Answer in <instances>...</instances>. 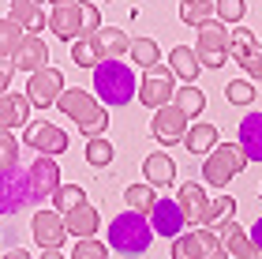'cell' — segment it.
Masks as SVG:
<instances>
[{
    "label": "cell",
    "mask_w": 262,
    "mask_h": 259,
    "mask_svg": "<svg viewBox=\"0 0 262 259\" xmlns=\"http://www.w3.org/2000/svg\"><path fill=\"white\" fill-rule=\"evenodd\" d=\"M142 176H146L150 188H165V184H176V162L169 154H161V150H154V154L142 158Z\"/></svg>",
    "instance_id": "ffe728a7"
},
{
    "label": "cell",
    "mask_w": 262,
    "mask_h": 259,
    "mask_svg": "<svg viewBox=\"0 0 262 259\" xmlns=\"http://www.w3.org/2000/svg\"><path fill=\"white\" fill-rule=\"evenodd\" d=\"M229 56H236V64H240L251 79H262V42L247 27H236L232 30V49H229Z\"/></svg>",
    "instance_id": "30bf717a"
},
{
    "label": "cell",
    "mask_w": 262,
    "mask_h": 259,
    "mask_svg": "<svg viewBox=\"0 0 262 259\" xmlns=\"http://www.w3.org/2000/svg\"><path fill=\"white\" fill-rule=\"evenodd\" d=\"M27 173H30V199H34V203L49 199L56 188H60V166H56V158L38 154V158H34V166H30Z\"/></svg>",
    "instance_id": "5bb4252c"
},
{
    "label": "cell",
    "mask_w": 262,
    "mask_h": 259,
    "mask_svg": "<svg viewBox=\"0 0 262 259\" xmlns=\"http://www.w3.org/2000/svg\"><path fill=\"white\" fill-rule=\"evenodd\" d=\"M109 244H113L120 255H142V252L154 244L150 218H146V214H135V210L116 214L113 226H109Z\"/></svg>",
    "instance_id": "3957f363"
},
{
    "label": "cell",
    "mask_w": 262,
    "mask_h": 259,
    "mask_svg": "<svg viewBox=\"0 0 262 259\" xmlns=\"http://www.w3.org/2000/svg\"><path fill=\"white\" fill-rule=\"evenodd\" d=\"M30 233H34V244H41V252L60 248V244L68 241L64 218L56 214V210H34V218H30Z\"/></svg>",
    "instance_id": "4fadbf2b"
},
{
    "label": "cell",
    "mask_w": 262,
    "mask_h": 259,
    "mask_svg": "<svg viewBox=\"0 0 262 259\" xmlns=\"http://www.w3.org/2000/svg\"><path fill=\"white\" fill-rule=\"evenodd\" d=\"M251 244H255V252L262 255V218H258L255 226H251Z\"/></svg>",
    "instance_id": "7bdbcfd3"
},
{
    "label": "cell",
    "mask_w": 262,
    "mask_h": 259,
    "mask_svg": "<svg viewBox=\"0 0 262 259\" xmlns=\"http://www.w3.org/2000/svg\"><path fill=\"white\" fill-rule=\"evenodd\" d=\"M68 87H64V72L60 68H41V72H34L27 79V98L34 109H49V105H56V98H60Z\"/></svg>",
    "instance_id": "52a82bcc"
},
{
    "label": "cell",
    "mask_w": 262,
    "mask_h": 259,
    "mask_svg": "<svg viewBox=\"0 0 262 259\" xmlns=\"http://www.w3.org/2000/svg\"><path fill=\"white\" fill-rule=\"evenodd\" d=\"M184 147L191 154H210L217 147V124H191L187 135H184Z\"/></svg>",
    "instance_id": "484cf974"
},
{
    "label": "cell",
    "mask_w": 262,
    "mask_h": 259,
    "mask_svg": "<svg viewBox=\"0 0 262 259\" xmlns=\"http://www.w3.org/2000/svg\"><path fill=\"white\" fill-rule=\"evenodd\" d=\"M98 30H101V11H98V4H86L82 8V38H90Z\"/></svg>",
    "instance_id": "60d3db41"
},
{
    "label": "cell",
    "mask_w": 262,
    "mask_h": 259,
    "mask_svg": "<svg viewBox=\"0 0 262 259\" xmlns=\"http://www.w3.org/2000/svg\"><path fill=\"white\" fill-rule=\"evenodd\" d=\"M11 72H15V64H11V61H0V94H8V83H11Z\"/></svg>",
    "instance_id": "b9f144b4"
},
{
    "label": "cell",
    "mask_w": 262,
    "mask_h": 259,
    "mask_svg": "<svg viewBox=\"0 0 262 259\" xmlns=\"http://www.w3.org/2000/svg\"><path fill=\"white\" fill-rule=\"evenodd\" d=\"M86 42L94 45L98 61H120V56L131 49V34H127V30H120V27H101L98 34H90Z\"/></svg>",
    "instance_id": "2e32d148"
},
{
    "label": "cell",
    "mask_w": 262,
    "mask_h": 259,
    "mask_svg": "<svg viewBox=\"0 0 262 259\" xmlns=\"http://www.w3.org/2000/svg\"><path fill=\"white\" fill-rule=\"evenodd\" d=\"M229 49H232V30L225 27V23L210 19V23H202V27H199V45H195L199 64H206V68H225Z\"/></svg>",
    "instance_id": "5b68a950"
},
{
    "label": "cell",
    "mask_w": 262,
    "mask_h": 259,
    "mask_svg": "<svg viewBox=\"0 0 262 259\" xmlns=\"http://www.w3.org/2000/svg\"><path fill=\"white\" fill-rule=\"evenodd\" d=\"M225 98H229L232 105H251L255 102V87L251 83H236V79H232V83L225 87Z\"/></svg>",
    "instance_id": "ab89813d"
},
{
    "label": "cell",
    "mask_w": 262,
    "mask_h": 259,
    "mask_svg": "<svg viewBox=\"0 0 262 259\" xmlns=\"http://www.w3.org/2000/svg\"><path fill=\"white\" fill-rule=\"evenodd\" d=\"M213 11H217V23H225V27H240V19L247 11V0H217Z\"/></svg>",
    "instance_id": "e575fe53"
},
{
    "label": "cell",
    "mask_w": 262,
    "mask_h": 259,
    "mask_svg": "<svg viewBox=\"0 0 262 259\" xmlns=\"http://www.w3.org/2000/svg\"><path fill=\"white\" fill-rule=\"evenodd\" d=\"M53 203H56V214H71V210H79V207H86V192H82L79 184H60L53 192Z\"/></svg>",
    "instance_id": "83f0119b"
},
{
    "label": "cell",
    "mask_w": 262,
    "mask_h": 259,
    "mask_svg": "<svg viewBox=\"0 0 262 259\" xmlns=\"http://www.w3.org/2000/svg\"><path fill=\"white\" fill-rule=\"evenodd\" d=\"M23 139H27L30 150H38V154H45V158L68 150V132L60 124H53V121H30L27 128H23Z\"/></svg>",
    "instance_id": "ba28073f"
},
{
    "label": "cell",
    "mask_w": 262,
    "mask_h": 259,
    "mask_svg": "<svg viewBox=\"0 0 262 259\" xmlns=\"http://www.w3.org/2000/svg\"><path fill=\"white\" fill-rule=\"evenodd\" d=\"M217 11H213V0H184L180 4V23H187V27H202V23H210Z\"/></svg>",
    "instance_id": "4dcf8cb0"
},
{
    "label": "cell",
    "mask_w": 262,
    "mask_h": 259,
    "mask_svg": "<svg viewBox=\"0 0 262 259\" xmlns=\"http://www.w3.org/2000/svg\"><path fill=\"white\" fill-rule=\"evenodd\" d=\"M172 105H176V109H180V113L187 116V121H191V116H199L202 109H206V94H202L199 87H191V83H187V87H180V90H176Z\"/></svg>",
    "instance_id": "f546056e"
},
{
    "label": "cell",
    "mask_w": 262,
    "mask_h": 259,
    "mask_svg": "<svg viewBox=\"0 0 262 259\" xmlns=\"http://www.w3.org/2000/svg\"><path fill=\"white\" fill-rule=\"evenodd\" d=\"M30 98L27 94H0V132L11 128H27L30 124Z\"/></svg>",
    "instance_id": "ac0fdd59"
},
{
    "label": "cell",
    "mask_w": 262,
    "mask_h": 259,
    "mask_svg": "<svg viewBox=\"0 0 262 259\" xmlns=\"http://www.w3.org/2000/svg\"><path fill=\"white\" fill-rule=\"evenodd\" d=\"M124 203H127V210H135V214H150L154 203H158V192H154L150 184H131L124 192Z\"/></svg>",
    "instance_id": "1f68e13d"
},
{
    "label": "cell",
    "mask_w": 262,
    "mask_h": 259,
    "mask_svg": "<svg viewBox=\"0 0 262 259\" xmlns=\"http://www.w3.org/2000/svg\"><path fill=\"white\" fill-rule=\"evenodd\" d=\"M187 116L176 109V105H165V109L154 113V139L158 143H180V139L187 135Z\"/></svg>",
    "instance_id": "e0dca14e"
},
{
    "label": "cell",
    "mask_w": 262,
    "mask_h": 259,
    "mask_svg": "<svg viewBox=\"0 0 262 259\" xmlns=\"http://www.w3.org/2000/svg\"><path fill=\"white\" fill-rule=\"evenodd\" d=\"M49 30L60 42H79L82 38V4H75V0H53Z\"/></svg>",
    "instance_id": "8fae6325"
},
{
    "label": "cell",
    "mask_w": 262,
    "mask_h": 259,
    "mask_svg": "<svg viewBox=\"0 0 262 259\" xmlns=\"http://www.w3.org/2000/svg\"><path fill=\"white\" fill-rule=\"evenodd\" d=\"M221 248L229 252V259H258L255 244H251V233H244L236 222L221 229Z\"/></svg>",
    "instance_id": "603a6c76"
},
{
    "label": "cell",
    "mask_w": 262,
    "mask_h": 259,
    "mask_svg": "<svg viewBox=\"0 0 262 259\" xmlns=\"http://www.w3.org/2000/svg\"><path fill=\"white\" fill-rule=\"evenodd\" d=\"M30 199V173L15 166L11 173H0V214H19Z\"/></svg>",
    "instance_id": "9c48e42d"
},
{
    "label": "cell",
    "mask_w": 262,
    "mask_h": 259,
    "mask_svg": "<svg viewBox=\"0 0 262 259\" xmlns=\"http://www.w3.org/2000/svg\"><path fill=\"white\" fill-rule=\"evenodd\" d=\"M71 259H109V244H101L98 237L79 241L75 248H71Z\"/></svg>",
    "instance_id": "74e56055"
},
{
    "label": "cell",
    "mask_w": 262,
    "mask_h": 259,
    "mask_svg": "<svg viewBox=\"0 0 262 259\" xmlns=\"http://www.w3.org/2000/svg\"><path fill=\"white\" fill-rule=\"evenodd\" d=\"M240 147H244V154L247 162H262V113H247L244 121H240Z\"/></svg>",
    "instance_id": "7402d4cb"
},
{
    "label": "cell",
    "mask_w": 262,
    "mask_h": 259,
    "mask_svg": "<svg viewBox=\"0 0 262 259\" xmlns=\"http://www.w3.org/2000/svg\"><path fill=\"white\" fill-rule=\"evenodd\" d=\"M38 4H45V0H38Z\"/></svg>",
    "instance_id": "7dc6e473"
},
{
    "label": "cell",
    "mask_w": 262,
    "mask_h": 259,
    "mask_svg": "<svg viewBox=\"0 0 262 259\" xmlns=\"http://www.w3.org/2000/svg\"><path fill=\"white\" fill-rule=\"evenodd\" d=\"M4 259H30V252L27 248H11V252H4Z\"/></svg>",
    "instance_id": "ee69618b"
},
{
    "label": "cell",
    "mask_w": 262,
    "mask_h": 259,
    "mask_svg": "<svg viewBox=\"0 0 262 259\" xmlns=\"http://www.w3.org/2000/svg\"><path fill=\"white\" fill-rule=\"evenodd\" d=\"M172 98H176V79L169 72V64L146 68L142 79H139V102L158 113V109H165V105H172Z\"/></svg>",
    "instance_id": "8992f818"
},
{
    "label": "cell",
    "mask_w": 262,
    "mask_h": 259,
    "mask_svg": "<svg viewBox=\"0 0 262 259\" xmlns=\"http://www.w3.org/2000/svg\"><path fill=\"white\" fill-rule=\"evenodd\" d=\"M11 64L19 68V72H41V68H49V45H45L38 34H27V42L19 45V53L11 56Z\"/></svg>",
    "instance_id": "d6986e66"
},
{
    "label": "cell",
    "mask_w": 262,
    "mask_h": 259,
    "mask_svg": "<svg viewBox=\"0 0 262 259\" xmlns=\"http://www.w3.org/2000/svg\"><path fill=\"white\" fill-rule=\"evenodd\" d=\"M258 259H262V255H258Z\"/></svg>",
    "instance_id": "c3c4849f"
},
{
    "label": "cell",
    "mask_w": 262,
    "mask_h": 259,
    "mask_svg": "<svg viewBox=\"0 0 262 259\" xmlns=\"http://www.w3.org/2000/svg\"><path fill=\"white\" fill-rule=\"evenodd\" d=\"M113 154H116V150H113V143H109V139H86V162H90V166H98V169H105V166H109V162H113Z\"/></svg>",
    "instance_id": "d590c367"
},
{
    "label": "cell",
    "mask_w": 262,
    "mask_h": 259,
    "mask_svg": "<svg viewBox=\"0 0 262 259\" xmlns=\"http://www.w3.org/2000/svg\"><path fill=\"white\" fill-rule=\"evenodd\" d=\"M172 259H206V248H202V241H199V229L180 233V237L172 241Z\"/></svg>",
    "instance_id": "836d02e7"
},
{
    "label": "cell",
    "mask_w": 262,
    "mask_h": 259,
    "mask_svg": "<svg viewBox=\"0 0 262 259\" xmlns=\"http://www.w3.org/2000/svg\"><path fill=\"white\" fill-rule=\"evenodd\" d=\"M244 169H247V154H244L240 143H217L206 154V162H202V176H206V184H213V188H225Z\"/></svg>",
    "instance_id": "277c9868"
},
{
    "label": "cell",
    "mask_w": 262,
    "mask_h": 259,
    "mask_svg": "<svg viewBox=\"0 0 262 259\" xmlns=\"http://www.w3.org/2000/svg\"><path fill=\"white\" fill-rule=\"evenodd\" d=\"M19 166V139L11 132H0V173H11Z\"/></svg>",
    "instance_id": "8d00e7d4"
},
{
    "label": "cell",
    "mask_w": 262,
    "mask_h": 259,
    "mask_svg": "<svg viewBox=\"0 0 262 259\" xmlns=\"http://www.w3.org/2000/svg\"><path fill=\"white\" fill-rule=\"evenodd\" d=\"M176 203H180L187 226H199L206 229V218H210V199H206V188L202 184H180L176 192Z\"/></svg>",
    "instance_id": "9a60e30c"
},
{
    "label": "cell",
    "mask_w": 262,
    "mask_h": 259,
    "mask_svg": "<svg viewBox=\"0 0 262 259\" xmlns=\"http://www.w3.org/2000/svg\"><path fill=\"white\" fill-rule=\"evenodd\" d=\"M206 259H229V252L221 248V252H213V255H206Z\"/></svg>",
    "instance_id": "bcb514c9"
},
{
    "label": "cell",
    "mask_w": 262,
    "mask_h": 259,
    "mask_svg": "<svg viewBox=\"0 0 262 259\" xmlns=\"http://www.w3.org/2000/svg\"><path fill=\"white\" fill-rule=\"evenodd\" d=\"M56 109H60L68 121H75L79 132L86 139H98L105 128H109V113H105V105L94 98V94H86L82 87H68L60 98H56Z\"/></svg>",
    "instance_id": "6da1fadb"
},
{
    "label": "cell",
    "mask_w": 262,
    "mask_h": 259,
    "mask_svg": "<svg viewBox=\"0 0 262 259\" xmlns=\"http://www.w3.org/2000/svg\"><path fill=\"white\" fill-rule=\"evenodd\" d=\"M23 42H27V30L15 19H0V61H11Z\"/></svg>",
    "instance_id": "4316f807"
},
{
    "label": "cell",
    "mask_w": 262,
    "mask_h": 259,
    "mask_svg": "<svg viewBox=\"0 0 262 259\" xmlns=\"http://www.w3.org/2000/svg\"><path fill=\"white\" fill-rule=\"evenodd\" d=\"M71 61H75L79 68H98V53H94V45L86 38H79V42H71Z\"/></svg>",
    "instance_id": "f35d334b"
},
{
    "label": "cell",
    "mask_w": 262,
    "mask_h": 259,
    "mask_svg": "<svg viewBox=\"0 0 262 259\" xmlns=\"http://www.w3.org/2000/svg\"><path fill=\"white\" fill-rule=\"evenodd\" d=\"M98 226H101V218H98V210L90 203L71 210V214H64V229H68V237H75V241H90L94 233H98Z\"/></svg>",
    "instance_id": "44dd1931"
},
{
    "label": "cell",
    "mask_w": 262,
    "mask_h": 259,
    "mask_svg": "<svg viewBox=\"0 0 262 259\" xmlns=\"http://www.w3.org/2000/svg\"><path fill=\"white\" fill-rule=\"evenodd\" d=\"M232 214H236V199L232 195H217V199H210V218H206V229H225V226H232Z\"/></svg>",
    "instance_id": "f1b7e54d"
},
{
    "label": "cell",
    "mask_w": 262,
    "mask_h": 259,
    "mask_svg": "<svg viewBox=\"0 0 262 259\" xmlns=\"http://www.w3.org/2000/svg\"><path fill=\"white\" fill-rule=\"evenodd\" d=\"M169 72H172V75H180L184 83H195V75L202 72V64H199L195 49H187V45H176V49L169 53Z\"/></svg>",
    "instance_id": "d4e9b609"
},
{
    "label": "cell",
    "mask_w": 262,
    "mask_h": 259,
    "mask_svg": "<svg viewBox=\"0 0 262 259\" xmlns=\"http://www.w3.org/2000/svg\"><path fill=\"white\" fill-rule=\"evenodd\" d=\"M127 56H131L135 64H142V72L154 68V64H161V49H158V42H154V38H131Z\"/></svg>",
    "instance_id": "d6a6232c"
},
{
    "label": "cell",
    "mask_w": 262,
    "mask_h": 259,
    "mask_svg": "<svg viewBox=\"0 0 262 259\" xmlns=\"http://www.w3.org/2000/svg\"><path fill=\"white\" fill-rule=\"evenodd\" d=\"M8 19H15L27 34H38L41 27H49V19L41 15V4L38 0H11V15Z\"/></svg>",
    "instance_id": "cb8c5ba5"
},
{
    "label": "cell",
    "mask_w": 262,
    "mask_h": 259,
    "mask_svg": "<svg viewBox=\"0 0 262 259\" xmlns=\"http://www.w3.org/2000/svg\"><path fill=\"white\" fill-rule=\"evenodd\" d=\"M38 259H68V255H64V252H60V248H49V252H41V255H38Z\"/></svg>",
    "instance_id": "f6af8a7d"
},
{
    "label": "cell",
    "mask_w": 262,
    "mask_h": 259,
    "mask_svg": "<svg viewBox=\"0 0 262 259\" xmlns=\"http://www.w3.org/2000/svg\"><path fill=\"white\" fill-rule=\"evenodd\" d=\"M187 226V218H184V210L176 199H158L150 210V229H154V237H165V241H176L184 233Z\"/></svg>",
    "instance_id": "7c38bea8"
},
{
    "label": "cell",
    "mask_w": 262,
    "mask_h": 259,
    "mask_svg": "<svg viewBox=\"0 0 262 259\" xmlns=\"http://www.w3.org/2000/svg\"><path fill=\"white\" fill-rule=\"evenodd\" d=\"M94 94L101 98V105H127L131 98H139V83L135 72L120 61H101L94 68Z\"/></svg>",
    "instance_id": "7a4b0ae2"
}]
</instances>
